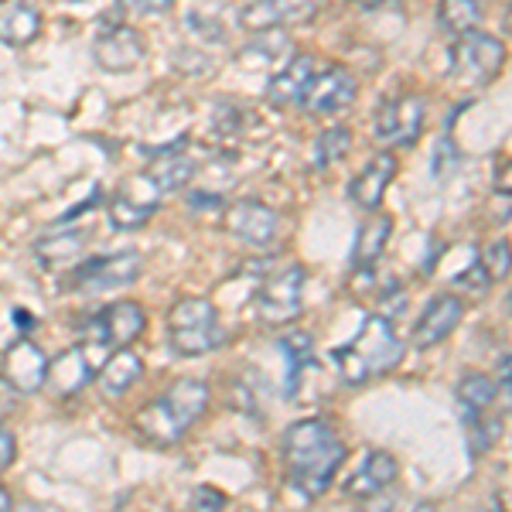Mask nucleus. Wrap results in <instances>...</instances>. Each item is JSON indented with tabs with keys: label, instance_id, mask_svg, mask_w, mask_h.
Here are the masks:
<instances>
[{
	"label": "nucleus",
	"instance_id": "f257e3e1",
	"mask_svg": "<svg viewBox=\"0 0 512 512\" xmlns=\"http://www.w3.org/2000/svg\"><path fill=\"white\" fill-rule=\"evenodd\" d=\"M280 454H284L291 489L301 492L308 502H315L332 489L338 468L349 458V448L328 420L308 417L287 427L284 441H280Z\"/></svg>",
	"mask_w": 512,
	"mask_h": 512
},
{
	"label": "nucleus",
	"instance_id": "f03ea898",
	"mask_svg": "<svg viewBox=\"0 0 512 512\" xmlns=\"http://www.w3.org/2000/svg\"><path fill=\"white\" fill-rule=\"evenodd\" d=\"M403 355H407V345L400 342L393 321L386 315H369L359 335L332 352V362L349 386H366L369 379L390 376L403 362Z\"/></svg>",
	"mask_w": 512,
	"mask_h": 512
},
{
	"label": "nucleus",
	"instance_id": "7ed1b4c3",
	"mask_svg": "<svg viewBox=\"0 0 512 512\" xmlns=\"http://www.w3.org/2000/svg\"><path fill=\"white\" fill-rule=\"evenodd\" d=\"M209 400H212V393L202 379H178L168 393H161L158 400H151L140 410L137 431L144 434V441L158 444V448L181 444L185 434L195 427V420L205 417Z\"/></svg>",
	"mask_w": 512,
	"mask_h": 512
},
{
	"label": "nucleus",
	"instance_id": "20e7f679",
	"mask_svg": "<svg viewBox=\"0 0 512 512\" xmlns=\"http://www.w3.org/2000/svg\"><path fill=\"white\" fill-rule=\"evenodd\" d=\"M168 342L181 359H198L226 345L219 308L209 297H185L168 311Z\"/></svg>",
	"mask_w": 512,
	"mask_h": 512
},
{
	"label": "nucleus",
	"instance_id": "39448f33",
	"mask_svg": "<svg viewBox=\"0 0 512 512\" xmlns=\"http://www.w3.org/2000/svg\"><path fill=\"white\" fill-rule=\"evenodd\" d=\"M506 65V45L485 31H465L451 45V72L461 86H489Z\"/></svg>",
	"mask_w": 512,
	"mask_h": 512
},
{
	"label": "nucleus",
	"instance_id": "423d86ee",
	"mask_svg": "<svg viewBox=\"0 0 512 512\" xmlns=\"http://www.w3.org/2000/svg\"><path fill=\"white\" fill-rule=\"evenodd\" d=\"M304 284H308V270L301 263H287L274 270L256 291V315L267 325H291L304 308Z\"/></svg>",
	"mask_w": 512,
	"mask_h": 512
},
{
	"label": "nucleus",
	"instance_id": "0eeeda50",
	"mask_svg": "<svg viewBox=\"0 0 512 512\" xmlns=\"http://www.w3.org/2000/svg\"><path fill=\"white\" fill-rule=\"evenodd\" d=\"M140 274H144V256L137 250H123V253L93 256V260L79 263L69 274V287L76 294H106V291L130 287Z\"/></svg>",
	"mask_w": 512,
	"mask_h": 512
},
{
	"label": "nucleus",
	"instance_id": "6e6552de",
	"mask_svg": "<svg viewBox=\"0 0 512 512\" xmlns=\"http://www.w3.org/2000/svg\"><path fill=\"white\" fill-rule=\"evenodd\" d=\"M427 123L424 96H396L379 106L373 120V137L386 147H414Z\"/></svg>",
	"mask_w": 512,
	"mask_h": 512
},
{
	"label": "nucleus",
	"instance_id": "1a4fd4ad",
	"mask_svg": "<svg viewBox=\"0 0 512 512\" xmlns=\"http://www.w3.org/2000/svg\"><path fill=\"white\" fill-rule=\"evenodd\" d=\"M222 226H226L229 236L253 246V250H270L280 236L277 212L267 209L263 202H253V198H243V202L229 205V209L222 212Z\"/></svg>",
	"mask_w": 512,
	"mask_h": 512
},
{
	"label": "nucleus",
	"instance_id": "9d476101",
	"mask_svg": "<svg viewBox=\"0 0 512 512\" xmlns=\"http://www.w3.org/2000/svg\"><path fill=\"white\" fill-rule=\"evenodd\" d=\"M355 93H359V82L349 69H325V72H315L308 82V89H304L301 103L308 113H315V117H335V113L349 110L355 103Z\"/></svg>",
	"mask_w": 512,
	"mask_h": 512
},
{
	"label": "nucleus",
	"instance_id": "9b49d317",
	"mask_svg": "<svg viewBox=\"0 0 512 512\" xmlns=\"http://www.w3.org/2000/svg\"><path fill=\"white\" fill-rule=\"evenodd\" d=\"M147 328V315L137 301H117L110 308H103L99 315L86 325V335L96 345H110V349H123V345L137 342Z\"/></svg>",
	"mask_w": 512,
	"mask_h": 512
},
{
	"label": "nucleus",
	"instance_id": "f8f14e48",
	"mask_svg": "<svg viewBox=\"0 0 512 512\" xmlns=\"http://www.w3.org/2000/svg\"><path fill=\"white\" fill-rule=\"evenodd\" d=\"M161 192L147 175L123 181L117 188V195L110 198V222L113 229H140L144 222H151V216L161 205Z\"/></svg>",
	"mask_w": 512,
	"mask_h": 512
},
{
	"label": "nucleus",
	"instance_id": "ddd939ff",
	"mask_svg": "<svg viewBox=\"0 0 512 512\" xmlns=\"http://www.w3.org/2000/svg\"><path fill=\"white\" fill-rule=\"evenodd\" d=\"M93 59L106 72H134L147 59V41L130 24H117L93 41Z\"/></svg>",
	"mask_w": 512,
	"mask_h": 512
},
{
	"label": "nucleus",
	"instance_id": "4468645a",
	"mask_svg": "<svg viewBox=\"0 0 512 512\" xmlns=\"http://www.w3.org/2000/svg\"><path fill=\"white\" fill-rule=\"evenodd\" d=\"M461 318H465V304H461V297L437 294L434 301L420 311L414 332H410V342H414L417 349H434V345H441L444 338L461 325Z\"/></svg>",
	"mask_w": 512,
	"mask_h": 512
},
{
	"label": "nucleus",
	"instance_id": "2eb2a0df",
	"mask_svg": "<svg viewBox=\"0 0 512 512\" xmlns=\"http://www.w3.org/2000/svg\"><path fill=\"white\" fill-rule=\"evenodd\" d=\"M315 18V0H250L239 11V24L246 31L287 28V24H304Z\"/></svg>",
	"mask_w": 512,
	"mask_h": 512
},
{
	"label": "nucleus",
	"instance_id": "dca6fc26",
	"mask_svg": "<svg viewBox=\"0 0 512 512\" xmlns=\"http://www.w3.org/2000/svg\"><path fill=\"white\" fill-rule=\"evenodd\" d=\"M48 376V355L38 349L31 338H21L4 352V379L18 393H35L45 386Z\"/></svg>",
	"mask_w": 512,
	"mask_h": 512
},
{
	"label": "nucleus",
	"instance_id": "f3484780",
	"mask_svg": "<svg viewBox=\"0 0 512 512\" xmlns=\"http://www.w3.org/2000/svg\"><path fill=\"white\" fill-rule=\"evenodd\" d=\"M396 168H400V164H396V154H390V151L376 154V158L349 181V198L362 212H376L379 205H383L390 181L396 178Z\"/></svg>",
	"mask_w": 512,
	"mask_h": 512
},
{
	"label": "nucleus",
	"instance_id": "a211bd4d",
	"mask_svg": "<svg viewBox=\"0 0 512 512\" xmlns=\"http://www.w3.org/2000/svg\"><path fill=\"white\" fill-rule=\"evenodd\" d=\"M396 475H400V465L390 451H369L359 472L345 482V495L349 499H376L379 492H386L396 482Z\"/></svg>",
	"mask_w": 512,
	"mask_h": 512
},
{
	"label": "nucleus",
	"instance_id": "6ab92c4d",
	"mask_svg": "<svg viewBox=\"0 0 512 512\" xmlns=\"http://www.w3.org/2000/svg\"><path fill=\"white\" fill-rule=\"evenodd\" d=\"M311 76H315V59H311V55H291V59L274 72V79H270V86H267L270 106H280V110H284V106L301 103Z\"/></svg>",
	"mask_w": 512,
	"mask_h": 512
},
{
	"label": "nucleus",
	"instance_id": "aec40b11",
	"mask_svg": "<svg viewBox=\"0 0 512 512\" xmlns=\"http://www.w3.org/2000/svg\"><path fill=\"white\" fill-rule=\"evenodd\" d=\"M291 55H294V41L280 28L253 31V38L239 48V62L250 65V69H267V72H277Z\"/></svg>",
	"mask_w": 512,
	"mask_h": 512
},
{
	"label": "nucleus",
	"instance_id": "412c9836",
	"mask_svg": "<svg viewBox=\"0 0 512 512\" xmlns=\"http://www.w3.org/2000/svg\"><path fill=\"white\" fill-rule=\"evenodd\" d=\"M89 379H93L89 352L82 349V345H72V349H65L55 362H48L45 386H52L55 396H72V393H79L82 386H89Z\"/></svg>",
	"mask_w": 512,
	"mask_h": 512
},
{
	"label": "nucleus",
	"instance_id": "4be33fe9",
	"mask_svg": "<svg viewBox=\"0 0 512 512\" xmlns=\"http://www.w3.org/2000/svg\"><path fill=\"white\" fill-rule=\"evenodd\" d=\"M41 35V11L31 0H0V41L11 48L31 45Z\"/></svg>",
	"mask_w": 512,
	"mask_h": 512
},
{
	"label": "nucleus",
	"instance_id": "5701e85b",
	"mask_svg": "<svg viewBox=\"0 0 512 512\" xmlns=\"http://www.w3.org/2000/svg\"><path fill=\"white\" fill-rule=\"evenodd\" d=\"M140 373H144L140 355H134L127 345H123V349H117V355H110L106 366L96 373V390L103 400H120V396L140 379Z\"/></svg>",
	"mask_w": 512,
	"mask_h": 512
},
{
	"label": "nucleus",
	"instance_id": "b1692460",
	"mask_svg": "<svg viewBox=\"0 0 512 512\" xmlns=\"http://www.w3.org/2000/svg\"><path fill=\"white\" fill-rule=\"evenodd\" d=\"M147 178L158 185V192L161 195H175L181 192V188L192 181L195 175V158L192 154H185V151H164V154H154V161H151V168L144 171Z\"/></svg>",
	"mask_w": 512,
	"mask_h": 512
},
{
	"label": "nucleus",
	"instance_id": "393cba45",
	"mask_svg": "<svg viewBox=\"0 0 512 512\" xmlns=\"http://www.w3.org/2000/svg\"><path fill=\"white\" fill-rule=\"evenodd\" d=\"M390 236H393V219L373 212L366 226L359 229V239H355L352 267H355V270H373V267H376V260L383 256V250L390 246Z\"/></svg>",
	"mask_w": 512,
	"mask_h": 512
},
{
	"label": "nucleus",
	"instance_id": "a878e982",
	"mask_svg": "<svg viewBox=\"0 0 512 512\" xmlns=\"http://www.w3.org/2000/svg\"><path fill=\"white\" fill-rule=\"evenodd\" d=\"M277 352L287 359V396H297L301 376L308 373V366L315 362V338L308 332H287L277 338Z\"/></svg>",
	"mask_w": 512,
	"mask_h": 512
},
{
	"label": "nucleus",
	"instance_id": "bb28decb",
	"mask_svg": "<svg viewBox=\"0 0 512 512\" xmlns=\"http://www.w3.org/2000/svg\"><path fill=\"white\" fill-rule=\"evenodd\" d=\"M86 250V233L82 229H62V233H48L41 236L35 243V256L45 270H55V267H65L72 263L76 256Z\"/></svg>",
	"mask_w": 512,
	"mask_h": 512
},
{
	"label": "nucleus",
	"instance_id": "cd10ccee",
	"mask_svg": "<svg viewBox=\"0 0 512 512\" xmlns=\"http://www.w3.org/2000/svg\"><path fill=\"white\" fill-rule=\"evenodd\" d=\"M495 393H499L495 390V383L482 373H468L458 383V390H454V396H458V407H461V414H465L468 424H475V420L492 407Z\"/></svg>",
	"mask_w": 512,
	"mask_h": 512
},
{
	"label": "nucleus",
	"instance_id": "c85d7f7f",
	"mask_svg": "<svg viewBox=\"0 0 512 512\" xmlns=\"http://www.w3.org/2000/svg\"><path fill=\"white\" fill-rule=\"evenodd\" d=\"M437 18H441V24L451 35H465V31H475L482 24L485 4L482 0H441L437 4Z\"/></svg>",
	"mask_w": 512,
	"mask_h": 512
},
{
	"label": "nucleus",
	"instance_id": "c756f323",
	"mask_svg": "<svg viewBox=\"0 0 512 512\" xmlns=\"http://www.w3.org/2000/svg\"><path fill=\"white\" fill-rule=\"evenodd\" d=\"M352 151V130L349 127H328L325 134H321L315 140V158H311V164H315L318 171L332 168L335 161H342L345 154Z\"/></svg>",
	"mask_w": 512,
	"mask_h": 512
},
{
	"label": "nucleus",
	"instance_id": "7c9ffc66",
	"mask_svg": "<svg viewBox=\"0 0 512 512\" xmlns=\"http://www.w3.org/2000/svg\"><path fill=\"white\" fill-rule=\"evenodd\" d=\"M478 263H482V270L489 274V280H506L509 277V243L506 239H492Z\"/></svg>",
	"mask_w": 512,
	"mask_h": 512
},
{
	"label": "nucleus",
	"instance_id": "2f4dec72",
	"mask_svg": "<svg viewBox=\"0 0 512 512\" xmlns=\"http://www.w3.org/2000/svg\"><path fill=\"white\" fill-rule=\"evenodd\" d=\"M472 431V448L475 454H485L495 448V441L502 437V420L499 417H478L475 424H468Z\"/></svg>",
	"mask_w": 512,
	"mask_h": 512
},
{
	"label": "nucleus",
	"instance_id": "473e14b6",
	"mask_svg": "<svg viewBox=\"0 0 512 512\" xmlns=\"http://www.w3.org/2000/svg\"><path fill=\"white\" fill-rule=\"evenodd\" d=\"M458 147H454V140L451 134H444L441 140H437V151H434V178L437 181H444V178H451V171L458 168Z\"/></svg>",
	"mask_w": 512,
	"mask_h": 512
},
{
	"label": "nucleus",
	"instance_id": "72a5a7b5",
	"mask_svg": "<svg viewBox=\"0 0 512 512\" xmlns=\"http://www.w3.org/2000/svg\"><path fill=\"white\" fill-rule=\"evenodd\" d=\"M117 4L130 18H161L175 7V0H117Z\"/></svg>",
	"mask_w": 512,
	"mask_h": 512
},
{
	"label": "nucleus",
	"instance_id": "f704fd0d",
	"mask_svg": "<svg viewBox=\"0 0 512 512\" xmlns=\"http://www.w3.org/2000/svg\"><path fill=\"white\" fill-rule=\"evenodd\" d=\"M192 509H209V512L226 509V495L216 492V489H209V485H202V489L192 492Z\"/></svg>",
	"mask_w": 512,
	"mask_h": 512
},
{
	"label": "nucleus",
	"instance_id": "c9c22d12",
	"mask_svg": "<svg viewBox=\"0 0 512 512\" xmlns=\"http://www.w3.org/2000/svg\"><path fill=\"white\" fill-rule=\"evenodd\" d=\"M454 284H458V287H472V284H475V291H478V294H485V291H489L492 280H489V274L482 270V263H472V267H468L465 274L454 277Z\"/></svg>",
	"mask_w": 512,
	"mask_h": 512
},
{
	"label": "nucleus",
	"instance_id": "e433bc0d",
	"mask_svg": "<svg viewBox=\"0 0 512 512\" xmlns=\"http://www.w3.org/2000/svg\"><path fill=\"white\" fill-rule=\"evenodd\" d=\"M14 458H18V441H14V434L0 424V472H7V468L14 465Z\"/></svg>",
	"mask_w": 512,
	"mask_h": 512
},
{
	"label": "nucleus",
	"instance_id": "4c0bfd02",
	"mask_svg": "<svg viewBox=\"0 0 512 512\" xmlns=\"http://www.w3.org/2000/svg\"><path fill=\"white\" fill-rule=\"evenodd\" d=\"M499 386H502V396L509 400V352H502V359H499Z\"/></svg>",
	"mask_w": 512,
	"mask_h": 512
},
{
	"label": "nucleus",
	"instance_id": "58836bf2",
	"mask_svg": "<svg viewBox=\"0 0 512 512\" xmlns=\"http://www.w3.org/2000/svg\"><path fill=\"white\" fill-rule=\"evenodd\" d=\"M495 192L509 195V164H502V175L495 171Z\"/></svg>",
	"mask_w": 512,
	"mask_h": 512
},
{
	"label": "nucleus",
	"instance_id": "ea45409f",
	"mask_svg": "<svg viewBox=\"0 0 512 512\" xmlns=\"http://www.w3.org/2000/svg\"><path fill=\"white\" fill-rule=\"evenodd\" d=\"M11 506H14L11 492H7V489H0V512H7V509H11Z\"/></svg>",
	"mask_w": 512,
	"mask_h": 512
},
{
	"label": "nucleus",
	"instance_id": "a19ab883",
	"mask_svg": "<svg viewBox=\"0 0 512 512\" xmlns=\"http://www.w3.org/2000/svg\"><path fill=\"white\" fill-rule=\"evenodd\" d=\"M352 4H362V7H376V4H383V0H352Z\"/></svg>",
	"mask_w": 512,
	"mask_h": 512
}]
</instances>
